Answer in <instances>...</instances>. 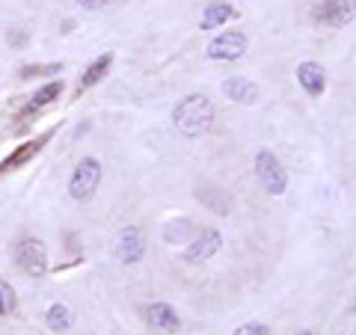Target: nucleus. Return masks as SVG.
<instances>
[{"label":"nucleus","instance_id":"obj_1","mask_svg":"<svg viewBox=\"0 0 356 335\" xmlns=\"http://www.w3.org/2000/svg\"><path fill=\"white\" fill-rule=\"evenodd\" d=\"M172 122L187 140H199L214 125V104L205 95H187L172 110Z\"/></svg>","mask_w":356,"mask_h":335},{"label":"nucleus","instance_id":"obj_2","mask_svg":"<svg viewBox=\"0 0 356 335\" xmlns=\"http://www.w3.org/2000/svg\"><path fill=\"white\" fill-rule=\"evenodd\" d=\"M101 184V161L98 157H83L81 163L75 166L72 179H68V193H72L75 202H89Z\"/></svg>","mask_w":356,"mask_h":335},{"label":"nucleus","instance_id":"obj_3","mask_svg":"<svg viewBox=\"0 0 356 335\" xmlns=\"http://www.w3.org/2000/svg\"><path fill=\"white\" fill-rule=\"evenodd\" d=\"M15 264L27 276H45L48 273V250L42 241L36 238H21L15 243Z\"/></svg>","mask_w":356,"mask_h":335},{"label":"nucleus","instance_id":"obj_4","mask_svg":"<svg viewBox=\"0 0 356 335\" xmlns=\"http://www.w3.org/2000/svg\"><path fill=\"white\" fill-rule=\"evenodd\" d=\"M255 175H259L261 187L270 196H282L285 187H288V172L282 170V163L270 152H259V157H255Z\"/></svg>","mask_w":356,"mask_h":335},{"label":"nucleus","instance_id":"obj_5","mask_svg":"<svg viewBox=\"0 0 356 335\" xmlns=\"http://www.w3.org/2000/svg\"><path fill=\"white\" fill-rule=\"evenodd\" d=\"M246 48H250V42H246V36L241 30H226L208 45V57H211V60L232 63V60H241L246 54Z\"/></svg>","mask_w":356,"mask_h":335},{"label":"nucleus","instance_id":"obj_6","mask_svg":"<svg viewBox=\"0 0 356 335\" xmlns=\"http://www.w3.org/2000/svg\"><path fill=\"white\" fill-rule=\"evenodd\" d=\"M220 246H223V234L211 229V232H205L202 238H196L190 246H187V252H184V258L190 261V264H202L208 258H214L217 252H220Z\"/></svg>","mask_w":356,"mask_h":335},{"label":"nucleus","instance_id":"obj_7","mask_svg":"<svg viewBox=\"0 0 356 335\" xmlns=\"http://www.w3.org/2000/svg\"><path fill=\"white\" fill-rule=\"evenodd\" d=\"M318 15L330 27H348L353 21V0H324Z\"/></svg>","mask_w":356,"mask_h":335},{"label":"nucleus","instance_id":"obj_8","mask_svg":"<svg viewBox=\"0 0 356 335\" xmlns=\"http://www.w3.org/2000/svg\"><path fill=\"white\" fill-rule=\"evenodd\" d=\"M146 321L152 323L155 329L161 332H178V327H181V321H178V314L170 303H152L146 305Z\"/></svg>","mask_w":356,"mask_h":335},{"label":"nucleus","instance_id":"obj_9","mask_svg":"<svg viewBox=\"0 0 356 335\" xmlns=\"http://www.w3.org/2000/svg\"><path fill=\"white\" fill-rule=\"evenodd\" d=\"M297 81H300V86L309 95H324V90H326V74H324V65H318V63H300L297 65Z\"/></svg>","mask_w":356,"mask_h":335},{"label":"nucleus","instance_id":"obj_10","mask_svg":"<svg viewBox=\"0 0 356 335\" xmlns=\"http://www.w3.org/2000/svg\"><path fill=\"white\" fill-rule=\"evenodd\" d=\"M143 252H146V241H143L140 229H134L131 225V229H125L122 234H119V258H122L125 264L140 261Z\"/></svg>","mask_w":356,"mask_h":335},{"label":"nucleus","instance_id":"obj_11","mask_svg":"<svg viewBox=\"0 0 356 335\" xmlns=\"http://www.w3.org/2000/svg\"><path fill=\"white\" fill-rule=\"evenodd\" d=\"M223 92L237 104H255L259 101V86H255L253 81H246V77H229V81L223 83Z\"/></svg>","mask_w":356,"mask_h":335},{"label":"nucleus","instance_id":"obj_12","mask_svg":"<svg viewBox=\"0 0 356 335\" xmlns=\"http://www.w3.org/2000/svg\"><path fill=\"white\" fill-rule=\"evenodd\" d=\"M48 136H51V131H48V134H42V136H36V140H30V143H24V145H18V149H15L12 154H9L3 163H0V170H15V166L27 163V161H30V157H33V154H39V152H42V145L48 143Z\"/></svg>","mask_w":356,"mask_h":335},{"label":"nucleus","instance_id":"obj_13","mask_svg":"<svg viewBox=\"0 0 356 335\" xmlns=\"http://www.w3.org/2000/svg\"><path fill=\"white\" fill-rule=\"evenodd\" d=\"M235 15V9L232 3H226V0H211V3L205 6V12H202V30H214V27H223L229 18Z\"/></svg>","mask_w":356,"mask_h":335},{"label":"nucleus","instance_id":"obj_14","mask_svg":"<svg viewBox=\"0 0 356 335\" xmlns=\"http://www.w3.org/2000/svg\"><path fill=\"white\" fill-rule=\"evenodd\" d=\"M59 95H63V81H54V83L42 86V90H36V95H33V98H30V101L24 104V116H30V113H39V110H42V107L54 104Z\"/></svg>","mask_w":356,"mask_h":335},{"label":"nucleus","instance_id":"obj_15","mask_svg":"<svg viewBox=\"0 0 356 335\" xmlns=\"http://www.w3.org/2000/svg\"><path fill=\"white\" fill-rule=\"evenodd\" d=\"M110 65H113V54L107 51V54H101V57H98V60L83 72V77H81V90H92L95 83H101L104 77H107V72H110Z\"/></svg>","mask_w":356,"mask_h":335},{"label":"nucleus","instance_id":"obj_16","mask_svg":"<svg viewBox=\"0 0 356 335\" xmlns=\"http://www.w3.org/2000/svg\"><path fill=\"white\" fill-rule=\"evenodd\" d=\"M48 327H51L54 332H66L68 327H72V312L66 309V305H51V309H48Z\"/></svg>","mask_w":356,"mask_h":335},{"label":"nucleus","instance_id":"obj_17","mask_svg":"<svg viewBox=\"0 0 356 335\" xmlns=\"http://www.w3.org/2000/svg\"><path fill=\"white\" fill-rule=\"evenodd\" d=\"M15 312V291H12V285L0 279V318L3 314H12Z\"/></svg>","mask_w":356,"mask_h":335},{"label":"nucleus","instance_id":"obj_18","mask_svg":"<svg viewBox=\"0 0 356 335\" xmlns=\"http://www.w3.org/2000/svg\"><path fill=\"white\" fill-rule=\"evenodd\" d=\"M54 72H63V65L59 63H48V65H24L21 68V77H39V74H54Z\"/></svg>","mask_w":356,"mask_h":335},{"label":"nucleus","instance_id":"obj_19","mask_svg":"<svg viewBox=\"0 0 356 335\" xmlns=\"http://www.w3.org/2000/svg\"><path fill=\"white\" fill-rule=\"evenodd\" d=\"M232 335H270V327H267V323L253 321V323H244V327H237Z\"/></svg>","mask_w":356,"mask_h":335},{"label":"nucleus","instance_id":"obj_20","mask_svg":"<svg viewBox=\"0 0 356 335\" xmlns=\"http://www.w3.org/2000/svg\"><path fill=\"white\" fill-rule=\"evenodd\" d=\"M77 3H81L83 9H92V12H95V9H104L110 0H77Z\"/></svg>","mask_w":356,"mask_h":335},{"label":"nucleus","instance_id":"obj_21","mask_svg":"<svg viewBox=\"0 0 356 335\" xmlns=\"http://www.w3.org/2000/svg\"><path fill=\"white\" fill-rule=\"evenodd\" d=\"M297 335H312V332H309V329H303V332H297Z\"/></svg>","mask_w":356,"mask_h":335}]
</instances>
